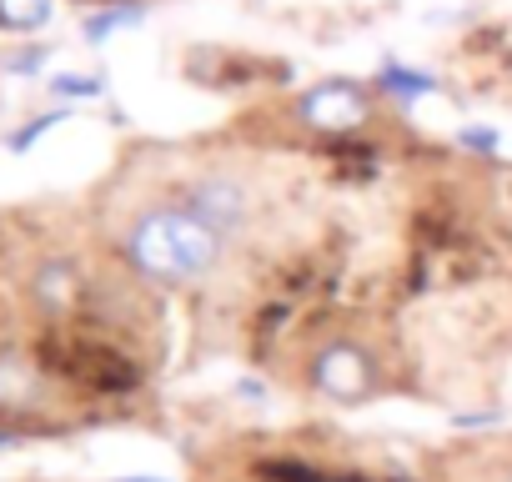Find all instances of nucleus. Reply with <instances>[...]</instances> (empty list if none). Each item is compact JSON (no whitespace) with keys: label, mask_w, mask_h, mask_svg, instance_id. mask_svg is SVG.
Masks as SVG:
<instances>
[{"label":"nucleus","mask_w":512,"mask_h":482,"mask_svg":"<svg viewBox=\"0 0 512 482\" xmlns=\"http://www.w3.org/2000/svg\"><path fill=\"white\" fill-rule=\"evenodd\" d=\"M31 297L46 312H71L76 297H81V272L71 262H41L36 277H31Z\"/></svg>","instance_id":"obj_5"},{"label":"nucleus","mask_w":512,"mask_h":482,"mask_svg":"<svg viewBox=\"0 0 512 482\" xmlns=\"http://www.w3.org/2000/svg\"><path fill=\"white\" fill-rule=\"evenodd\" d=\"M56 16V0H0V31L11 36H36Z\"/></svg>","instance_id":"obj_7"},{"label":"nucleus","mask_w":512,"mask_h":482,"mask_svg":"<svg viewBox=\"0 0 512 482\" xmlns=\"http://www.w3.org/2000/svg\"><path fill=\"white\" fill-rule=\"evenodd\" d=\"M502 482H512V472H507V477H502Z\"/></svg>","instance_id":"obj_12"},{"label":"nucleus","mask_w":512,"mask_h":482,"mask_svg":"<svg viewBox=\"0 0 512 482\" xmlns=\"http://www.w3.org/2000/svg\"><path fill=\"white\" fill-rule=\"evenodd\" d=\"M372 91L357 86V81H342V76H327L317 86H307L297 101H292V121L317 131V136H347V131H362L372 121Z\"/></svg>","instance_id":"obj_3"},{"label":"nucleus","mask_w":512,"mask_h":482,"mask_svg":"<svg viewBox=\"0 0 512 482\" xmlns=\"http://www.w3.org/2000/svg\"><path fill=\"white\" fill-rule=\"evenodd\" d=\"M191 216H201L221 241H231V236H241L246 226H251V211H256V201H251V191H246V181H236L231 171H206V176H191L186 186H181V196H176Z\"/></svg>","instance_id":"obj_4"},{"label":"nucleus","mask_w":512,"mask_h":482,"mask_svg":"<svg viewBox=\"0 0 512 482\" xmlns=\"http://www.w3.org/2000/svg\"><path fill=\"white\" fill-rule=\"evenodd\" d=\"M41 387L36 367L26 357H0V402L16 407V402H31V392Z\"/></svg>","instance_id":"obj_8"},{"label":"nucleus","mask_w":512,"mask_h":482,"mask_svg":"<svg viewBox=\"0 0 512 482\" xmlns=\"http://www.w3.org/2000/svg\"><path fill=\"white\" fill-rule=\"evenodd\" d=\"M146 16V6H111L106 16H96L91 26H86V41H106L111 31H121V26H136Z\"/></svg>","instance_id":"obj_9"},{"label":"nucleus","mask_w":512,"mask_h":482,"mask_svg":"<svg viewBox=\"0 0 512 482\" xmlns=\"http://www.w3.org/2000/svg\"><path fill=\"white\" fill-rule=\"evenodd\" d=\"M121 247H126V262L156 282V287H196L216 272L226 241L201 221L191 216L181 201H156V206H141L126 231H121Z\"/></svg>","instance_id":"obj_1"},{"label":"nucleus","mask_w":512,"mask_h":482,"mask_svg":"<svg viewBox=\"0 0 512 482\" xmlns=\"http://www.w3.org/2000/svg\"><path fill=\"white\" fill-rule=\"evenodd\" d=\"M121 482H156V477H121Z\"/></svg>","instance_id":"obj_11"},{"label":"nucleus","mask_w":512,"mask_h":482,"mask_svg":"<svg viewBox=\"0 0 512 482\" xmlns=\"http://www.w3.org/2000/svg\"><path fill=\"white\" fill-rule=\"evenodd\" d=\"M377 81H382L387 96H397L402 106H412L417 96L442 91V81H437L432 71H417V66H402V61H382V76H377Z\"/></svg>","instance_id":"obj_6"},{"label":"nucleus","mask_w":512,"mask_h":482,"mask_svg":"<svg viewBox=\"0 0 512 482\" xmlns=\"http://www.w3.org/2000/svg\"><path fill=\"white\" fill-rule=\"evenodd\" d=\"M307 387L322 392L327 402L352 407V402H367V397L382 387V367H377V357H372L362 342H352V337H327V342L312 347V357H307Z\"/></svg>","instance_id":"obj_2"},{"label":"nucleus","mask_w":512,"mask_h":482,"mask_svg":"<svg viewBox=\"0 0 512 482\" xmlns=\"http://www.w3.org/2000/svg\"><path fill=\"white\" fill-rule=\"evenodd\" d=\"M457 146H467V151H477V156H492V151H497V131H487V126H462V131H457Z\"/></svg>","instance_id":"obj_10"}]
</instances>
